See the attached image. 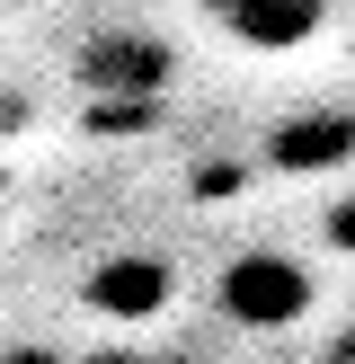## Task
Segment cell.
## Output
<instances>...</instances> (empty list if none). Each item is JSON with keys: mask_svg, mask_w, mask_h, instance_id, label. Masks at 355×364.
Returning <instances> with one entry per match:
<instances>
[{"mask_svg": "<svg viewBox=\"0 0 355 364\" xmlns=\"http://www.w3.org/2000/svg\"><path fill=\"white\" fill-rule=\"evenodd\" d=\"M213 302H222L231 329L284 338V329H302V320L320 311V284H311V267L284 258V249H240V258L213 276Z\"/></svg>", "mask_w": 355, "mask_h": 364, "instance_id": "obj_1", "label": "cell"}, {"mask_svg": "<svg viewBox=\"0 0 355 364\" xmlns=\"http://www.w3.org/2000/svg\"><path fill=\"white\" fill-rule=\"evenodd\" d=\"M169 294H178V276L160 258H106V267H89V311H106V320H151V311H169Z\"/></svg>", "mask_w": 355, "mask_h": 364, "instance_id": "obj_4", "label": "cell"}, {"mask_svg": "<svg viewBox=\"0 0 355 364\" xmlns=\"http://www.w3.org/2000/svg\"><path fill=\"white\" fill-rule=\"evenodd\" d=\"M320 240H329L337 258H355V196H337V205L320 213Z\"/></svg>", "mask_w": 355, "mask_h": 364, "instance_id": "obj_6", "label": "cell"}, {"mask_svg": "<svg viewBox=\"0 0 355 364\" xmlns=\"http://www.w3.org/2000/svg\"><path fill=\"white\" fill-rule=\"evenodd\" d=\"M0 364H71V355H53V347H0Z\"/></svg>", "mask_w": 355, "mask_h": 364, "instance_id": "obj_7", "label": "cell"}, {"mask_svg": "<svg viewBox=\"0 0 355 364\" xmlns=\"http://www.w3.org/2000/svg\"><path fill=\"white\" fill-rule=\"evenodd\" d=\"M355 151V116H293V124H275V142H266V160L275 169H337V160Z\"/></svg>", "mask_w": 355, "mask_h": 364, "instance_id": "obj_5", "label": "cell"}, {"mask_svg": "<svg viewBox=\"0 0 355 364\" xmlns=\"http://www.w3.org/2000/svg\"><path fill=\"white\" fill-rule=\"evenodd\" d=\"M204 18L248 53H302L329 27V0H204Z\"/></svg>", "mask_w": 355, "mask_h": 364, "instance_id": "obj_3", "label": "cell"}, {"mask_svg": "<svg viewBox=\"0 0 355 364\" xmlns=\"http://www.w3.org/2000/svg\"><path fill=\"white\" fill-rule=\"evenodd\" d=\"M71 71H80L89 98H160L169 71H178V53L160 45V36H142V27H106V36H89V45L71 53Z\"/></svg>", "mask_w": 355, "mask_h": 364, "instance_id": "obj_2", "label": "cell"}]
</instances>
